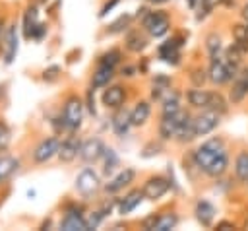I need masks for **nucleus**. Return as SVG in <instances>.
Here are the masks:
<instances>
[{
	"instance_id": "obj_5",
	"label": "nucleus",
	"mask_w": 248,
	"mask_h": 231,
	"mask_svg": "<svg viewBox=\"0 0 248 231\" xmlns=\"http://www.w3.org/2000/svg\"><path fill=\"white\" fill-rule=\"evenodd\" d=\"M143 27L151 37H163L169 31V17L165 12H147L143 16Z\"/></svg>"
},
{
	"instance_id": "obj_20",
	"label": "nucleus",
	"mask_w": 248,
	"mask_h": 231,
	"mask_svg": "<svg viewBox=\"0 0 248 231\" xmlns=\"http://www.w3.org/2000/svg\"><path fill=\"white\" fill-rule=\"evenodd\" d=\"M112 76H114V68L99 62L97 70L93 72V87H105V85H108V82L112 80Z\"/></svg>"
},
{
	"instance_id": "obj_35",
	"label": "nucleus",
	"mask_w": 248,
	"mask_h": 231,
	"mask_svg": "<svg viewBox=\"0 0 248 231\" xmlns=\"http://www.w3.org/2000/svg\"><path fill=\"white\" fill-rule=\"evenodd\" d=\"M103 217H105V214L99 210V212H93L89 217H85V225H87V229H95L101 221H103Z\"/></svg>"
},
{
	"instance_id": "obj_13",
	"label": "nucleus",
	"mask_w": 248,
	"mask_h": 231,
	"mask_svg": "<svg viewBox=\"0 0 248 231\" xmlns=\"http://www.w3.org/2000/svg\"><path fill=\"white\" fill-rule=\"evenodd\" d=\"M194 214H196V219L203 225V227H209L213 217H215V208L211 202L207 200H198L196 202V208H194Z\"/></svg>"
},
{
	"instance_id": "obj_46",
	"label": "nucleus",
	"mask_w": 248,
	"mask_h": 231,
	"mask_svg": "<svg viewBox=\"0 0 248 231\" xmlns=\"http://www.w3.org/2000/svg\"><path fill=\"white\" fill-rule=\"evenodd\" d=\"M151 2H157V4H163V2H169V0H151Z\"/></svg>"
},
{
	"instance_id": "obj_40",
	"label": "nucleus",
	"mask_w": 248,
	"mask_h": 231,
	"mask_svg": "<svg viewBox=\"0 0 248 231\" xmlns=\"http://www.w3.org/2000/svg\"><path fill=\"white\" fill-rule=\"evenodd\" d=\"M155 219H157V215H149V217H145L143 219V229H153V225H155Z\"/></svg>"
},
{
	"instance_id": "obj_42",
	"label": "nucleus",
	"mask_w": 248,
	"mask_h": 231,
	"mask_svg": "<svg viewBox=\"0 0 248 231\" xmlns=\"http://www.w3.org/2000/svg\"><path fill=\"white\" fill-rule=\"evenodd\" d=\"M217 229H232V225H231L229 221H221V223L217 225Z\"/></svg>"
},
{
	"instance_id": "obj_18",
	"label": "nucleus",
	"mask_w": 248,
	"mask_h": 231,
	"mask_svg": "<svg viewBox=\"0 0 248 231\" xmlns=\"http://www.w3.org/2000/svg\"><path fill=\"white\" fill-rule=\"evenodd\" d=\"M248 95V70L242 72L236 82L232 83V89H231V101L232 103H240L244 97Z\"/></svg>"
},
{
	"instance_id": "obj_19",
	"label": "nucleus",
	"mask_w": 248,
	"mask_h": 231,
	"mask_svg": "<svg viewBox=\"0 0 248 231\" xmlns=\"http://www.w3.org/2000/svg\"><path fill=\"white\" fill-rule=\"evenodd\" d=\"M141 200H143V192H141V190H132L130 194L124 196V200L118 202V214H120V215L130 214L132 210H136V206H138Z\"/></svg>"
},
{
	"instance_id": "obj_44",
	"label": "nucleus",
	"mask_w": 248,
	"mask_h": 231,
	"mask_svg": "<svg viewBox=\"0 0 248 231\" xmlns=\"http://www.w3.org/2000/svg\"><path fill=\"white\" fill-rule=\"evenodd\" d=\"M242 17H244V19H246V23H248V4L242 8Z\"/></svg>"
},
{
	"instance_id": "obj_24",
	"label": "nucleus",
	"mask_w": 248,
	"mask_h": 231,
	"mask_svg": "<svg viewBox=\"0 0 248 231\" xmlns=\"http://www.w3.org/2000/svg\"><path fill=\"white\" fill-rule=\"evenodd\" d=\"M16 52H17V31L16 25H10L6 31V64L14 62Z\"/></svg>"
},
{
	"instance_id": "obj_26",
	"label": "nucleus",
	"mask_w": 248,
	"mask_h": 231,
	"mask_svg": "<svg viewBox=\"0 0 248 231\" xmlns=\"http://www.w3.org/2000/svg\"><path fill=\"white\" fill-rule=\"evenodd\" d=\"M234 173H236L238 181L248 182V151H240V153L236 155V161H234Z\"/></svg>"
},
{
	"instance_id": "obj_16",
	"label": "nucleus",
	"mask_w": 248,
	"mask_h": 231,
	"mask_svg": "<svg viewBox=\"0 0 248 231\" xmlns=\"http://www.w3.org/2000/svg\"><path fill=\"white\" fill-rule=\"evenodd\" d=\"M60 229H64V231H85L87 229L85 217L78 212H68L64 215V219L60 221Z\"/></svg>"
},
{
	"instance_id": "obj_37",
	"label": "nucleus",
	"mask_w": 248,
	"mask_h": 231,
	"mask_svg": "<svg viewBox=\"0 0 248 231\" xmlns=\"http://www.w3.org/2000/svg\"><path fill=\"white\" fill-rule=\"evenodd\" d=\"M8 142H10V132L0 124V151H2V149H6Z\"/></svg>"
},
{
	"instance_id": "obj_38",
	"label": "nucleus",
	"mask_w": 248,
	"mask_h": 231,
	"mask_svg": "<svg viewBox=\"0 0 248 231\" xmlns=\"http://www.w3.org/2000/svg\"><path fill=\"white\" fill-rule=\"evenodd\" d=\"M157 153H159V146L157 144H149L143 149V157H151V155H157Z\"/></svg>"
},
{
	"instance_id": "obj_34",
	"label": "nucleus",
	"mask_w": 248,
	"mask_h": 231,
	"mask_svg": "<svg viewBox=\"0 0 248 231\" xmlns=\"http://www.w3.org/2000/svg\"><path fill=\"white\" fill-rule=\"evenodd\" d=\"M130 19H132V17H130L128 14H124V16H120V17H118V19H116V21H114V23H112L110 27H108V31H110V33H118V31H122V29H126V25L130 23Z\"/></svg>"
},
{
	"instance_id": "obj_25",
	"label": "nucleus",
	"mask_w": 248,
	"mask_h": 231,
	"mask_svg": "<svg viewBox=\"0 0 248 231\" xmlns=\"http://www.w3.org/2000/svg\"><path fill=\"white\" fill-rule=\"evenodd\" d=\"M176 223H178V215L174 212H165V214H159L157 215L153 229L155 231H170V229L176 227Z\"/></svg>"
},
{
	"instance_id": "obj_41",
	"label": "nucleus",
	"mask_w": 248,
	"mask_h": 231,
	"mask_svg": "<svg viewBox=\"0 0 248 231\" xmlns=\"http://www.w3.org/2000/svg\"><path fill=\"white\" fill-rule=\"evenodd\" d=\"M56 72H58V68H56V66H52V68L45 70V80H52V78H56Z\"/></svg>"
},
{
	"instance_id": "obj_29",
	"label": "nucleus",
	"mask_w": 248,
	"mask_h": 231,
	"mask_svg": "<svg viewBox=\"0 0 248 231\" xmlns=\"http://www.w3.org/2000/svg\"><path fill=\"white\" fill-rule=\"evenodd\" d=\"M180 111V97H178V93H169L167 97H165V101H163V116L165 115H174V113H178Z\"/></svg>"
},
{
	"instance_id": "obj_12",
	"label": "nucleus",
	"mask_w": 248,
	"mask_h": 231,
	"mask_svg": "<svg viewBox=\"0 0 248 231\" xmlns=\"http://www.w3.org/2000/svg\"><path fill=\"white\" fill-rule=\"evenodd\" d=\"M79 146H81V142L76 138V136H70V138H66L64 142H60V148H58V157L62 159V161H72L76 155H79Z\"/></svg>"
},
{
	"instance_id": "obj_1",
	"label": "nucleus",
	"mask_w": 248,
	"mask_h": 231,
	"mask_svg": "<svg viewBox=\"0 0 248 231\" xmlns=\"http://www.w3.org/2000/svg\"><path fill=\"white\" fill-rule=\"evenodd\" d=\"M194 163L209 177H221L229 167V153L223 146V140L211 138L196 148Z\"/></svg>"
},
{
	"instance_id": "obj_27",
	"label": "nucleus",
	"mask_w": 248,
	"mask_h": 231,
	"mask_svg": "<svg viewBox=\"0 0 248 231\" xmlns=\"http://www.w3.org/2000/svg\"><path fill=\"white\" fill-rule=\"evenodd\" d=\"M232 35H234V45H236L242 52H246V50H248V23H246V25H244V23L234 25Z\"/></svg>"
},
{
	"instance_id": "obj_7",
	"label": "nucleus",
	"mask_w": 248,
	"mask_h": 231,
	"mask_svg": "<svg viewBox=\"0 0 248 231\" xmlns=\"http://www.w3.org/2000/svg\"><path fill=\"white\" fill-rule=\"evenodd\" d=\"M58 148H60V140H58V138L50 136V138L43 140V142L35 148V151H33L35 163H46L50 157H54V155L58 153Z\"/></svg>"
},
{
	"instance_id": "obj_2",
	"label": "nucleus",
	"mask_w": 248,
	"mask_h": 231,
	"mask_svg": "<svg viewBox=\"0 0 248 231\" xmlns=\"http://www.w3.org/2000/svg\"><path fill=\"white\" fill-rule=\"evenodd\" d=\"M238 72V64L236 62H231L227 56H211V64H209V80L213 83H227L231 82Z\"/></svg>"
},
{
	"instance_id": "obj_28",
	"label": "nucleus",
	"mask_w": 248,
	"mask_h": 231,
	"mask_svg": "<svg viewBox=\"0 0 248 231\" xmlns=\"http://www.w3.org/2000/svg\"><path fill=\"white\" fill-rule=\"evenodd\" d=\"M145 45H147V39H145L140 31H132V33H128V37H126V47H128L132 52H140V50H143Z\"/></svg>"
},
{
	"instance_id": "obj_22",
	"label": "nucleus",
	"mask_w": 248,
	"mask_h": 231,
	"mask_svg": "<svg viewBox=\"0 0 248 231\" xmlns=\"http://www.w3.org/2000/svg\"><path fill=\"white\" fill-rule=\"evenodd\" d=\"M149 115H151V107H149V103H147V101H140V103L132 109V113H130L132 126H141V124L149 118Z\"/></svg>"
},
{
	"instance_id": "obj_36",
	"label": "nucleus",
	"mask_w": 248,
	"mask_h": 231,
	"mask_svg": "<svg viewBox=\"0 0 248 231\" xmlns=\"http://www.w3.org/2000/svg\"><path fill=\"white\" fill-rule=\"evenodd\" d=\"M192 82H194L196 87H202V83L205 82V72H203V70H194V74H192Z\"/></svg>"
},
{
	"instance_id": "obj_6",
	"label": "nucleus",
	"mask_w": 248,
	"mask_h": 231,
	"mask_svg": "<svg viewBox=\"0 0 248 231\" xmlns=\"http://www.w3.org/2000/svg\"><path fill=\"white\" fill-rule=\"evenodd\" d=\"M219 118H221V113L213 111V109H207L202 115H198L194 118V132H196V136H205V134L213 132L217 128V124H219Z\"/></svg>"
},
{
	"instance_id": "obj_3",
	"label": "nucleus",
	"mask_w": 248,
	"mask_h": 231,
	"mask_svg": "<svg viewBox=\"0 0 248 231\" xmlns=\"http://www.w3.org/2000/svg\"><path fill=\"white\" fill-rule=\"evenodd\" d=\"M83 120V103L76 95H72L62 111V126L68 130H78Z\"/></svg>"
},
{
	"instance_id": "obj_11",
	"label": "nucleus",
	"mask_w": 248,
	"mask_h": 231,
	"mask_svg": "<svg viewBox=\"0 0 248 231\" xmlns=\"http://www.w3.org/2000/svg\"><path fill=\"white\" fill-rule=\"evenodd\" d=\"M134 177H136V173H134V169H130V167H126V169H122L112 181H108L107 184H105V190L108 192V194H114V192H118V190H122L124 186H128L132 181H134Z\"/></svg>"
},
{
	"instance_id": "obj_15",
	"label": "nucleus",
	"mask_w": 248,
	"mask_h": 231,
	"mask_svg": "<svg viewBox=\"0 0 248 231\" xmlns=\"http://www.w3.org/2000/svg\"><path fill=\"white\" fill-rule=\"evenodd\" d=\"M124 103V89L120 85H110L103 91V105L108 109H118Z\"/></svg>"
},
{
	"instance_id": "obj_9",
	"label": "nucleus",
	"mask_w": 248,
	"mask_h": 231,
	"mask_svg": "<svg viewBox=\"0 0 248 231\" xmlns=\"http://www.w3.org/2000/svg\"><path fill=\"white\" fill-rule=\"evenodd\" d=\"M167 190H169V181L165 177H159V175L147 179V182L141 188V192L147 200H159Z\"/></svg>"
},
{
	"instance_id": "obj_4",
	"label": "nucleus",
	"mask_w": 248,
	"mask_h": 231,
	"mask_svg": "<svg viewBox=\"0 0 248 231\" xmlns=\"http://www.w3.org/2000/svg\"><path fill=\"white\" fill-rule=\"evenodd\" d=\"M99 188H101V179H99L97 171L91 169V167L81 169L79 175H78V179H76V190H78L81 196L87 198V196L95 194Z\"/></svg>"
},
{
	"instance_id": "obj_39",
	"label": "nucleus",
	"mask_w": 248,
	"mask_h": 231,
	"mask_svg": "<svg viewBox=\"0 0 248 231\" xmlns=\"http://www.w3.org/2000/svg\"><path fill=\"white\" fill-rule=\"evenodd\" d=\"M116 4H118V0H110V2H107V4L103 6V10H101V14H99V16H101V17H103V16H107V14H108Z\"/></svg>"
},
{
	"instance_id": "obj_8",
	"label": "nucleus",
	"mask_w": 248,
	"mask_h": 231,
	"mask_svg": "<svg viewBox=\"0 0 248 231\" xmlns=\"http://www.w3.org/2000/svg\"><path fill=\"white\" fill-rule=\"evenodd\" d=\"M184 113L178 111L174 115H165L161 124H159V136L161 140H170V138H176V132H178V126H180V120H182Z\"/></svg>"
},
{
	"instance_id": "obj_31",
	"label": "nucleus",
	"mask_w": 248,
	"mask_h": 231,
	"mask_svg": "<svg viewBox=\"0 0 248 231\" xmlns=\"http://www.w3.org/2000/svg\"><path fill=\"white\" fill-rule=\"evenodd\" d=\"M205 49H207L209 56H217V54L221 52V39H219V35H215V33L207 35V39H205Z\"/></svg>"
},
{
	"instance_id": "obj_30",
	"label": "nucleus",
	"mask_w": 248,
	"mask_h": 231,
	"mask_svg": "<svg viewBox=\"0 0 248 231\" xmlns=\"http://www.w3.org/2000/svg\"><path fill=\"white\" fill-rule=\"evenodd\" d=\"M17 165H19L17 159H14V157H0V181L10 177L17 169Z\"/></svg>"
},
{
	"instance_id": "obj_45",
	"label": "nucleus",
	"mask_w": 248,
	"mask_h": 231,
	"mask_svg": "<svg viewBox=\"0 0 248 231\" xmlns=\"http://www.w3.org/2000/svg\"><path fill=\"white\" fill-rule=\"evenodd\" d=\"M188 6H190V8H194V6H196V0H188Z\"/></svg>"
},
{
	"instance_id": "obj_14",
	"label": "nucleus",
	"mask_w": 248,
	"mask_h": 231,
	"mask_svg": "<svg viewBox=\"0 0 248 231\" xmlns=\"http://www.w3.org/2000/svg\"><path fill=\"white\" fill-rule=\"evenodd\" d=\"M211 91H205V89H202V87H194V89H190L188 93H186V99H188V103L192 105V107H196V109H209V103H211Z\"/></svg>"
},
{
	"instance_id": "obj_43",
	"label": "nucleus",
	"mask_w": 248,
	"mask_h": 231,
	"mask_svg": "<svg viewBox=\"0 0 248 231\" xmlns=\"http://www.w3.org/2000/svg\"><path fill=\"white\" fill-rule=\"evenodd\" d=\"M122 74H124V76H134V68H130V66H128V68H124V70H122Z\"/></svg>"
},
{
	"instance_id": "obj_33",
	"label": "nucleus",
	"mask_w": 248,
	"mask_h": 231,
	"mask_svg": "<svg viewBox=\"0 0 248 231\" xmlns=\"http://www.w3.org/2000/svg\"><path fill=\"white\" fill-rule=\"evenodd\" d=\"M101 64H107V66H116L118 62H120V52L116 50V49H112V50H108V52H105L103 56H101V60H99Z\"/></svg>"
},
{
	"instance_id": "obj_17",
	"label": "nucleus",
	"mask_w": 248,
	"mask_h": 231,
	"mask_svg": "<svg viewBox=\"0 0 248 231\" xmlns=\"http://www.w3.org/2000/svg\"><path fill=\"white\" fill-rule=\"evenodd\" d=\"M180 43L176 39H170L167 41L165 45L159 47V56L165 60V62H170V64H178V58H180Z\"/></svg>"
},
{
	"instance_id": "obj_10",
	"label": "nucleus",
	"mask_w": 248,
	"mask_h": 231,
	"mask_svg": "<svg viewBox=\"0 0 248 231\" xmlns=\"http://www.w3.org/2000/svg\"><path fill=\"white\" fill-rule=\"evenodd\" d=\"M103 151H105V146L99 138H89L79 146V157L83 161H97L103 157Z\"/></svg>"
},
{
	"instance_id": "obj_32",
	"label": "nucleus",
	"mask_w": 248,
	"mask_h": 231,
	"mask_svg": "<svg viewBox=\"0 0 248 231\" xmlns=\"http://www.w3.org/2000/svg\"><path fill=\"white\" fill-rule=\"evenodd\" d=\"M103 157H105V173L108 175V173H112L114 167L118 165V155L114 153V149H107V148H105Z\"/></svg>"
},
{
	"instance_id": "obj_23",
	"label": "nucleus",
	"mask_w": 248,
	"mask_h": 231,
	"mask_svg": "<svg viewBox=\"0 0 248 231\" xmlns=\"http://www.w3.org/2000/svg\"><path fill=\"white\" fill-rule=\"evenodd\" d=\"M176 138H178V142H190L192 138H196V132H194V118H192L188 113H184V116H182V120H180Z\"/></svg>"
},
{
	"instance_id": "obj_21",
	"label": "nucleus",
	"mask_w": 248,
	"mask_h": 231,
	"mask_svg": "<svg viewBox=\"0 0 248 231\" xmlns=\"http://www.w3.org/2000/svg\"><path fill=\"white\" fill-rule=\"evenodd\" d=\"M130 126H132V120H130V113L128 111H118L112 116V130H114L116 136H126Z\"/></svg>"
}]
</instances>
